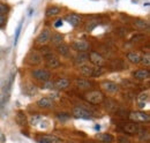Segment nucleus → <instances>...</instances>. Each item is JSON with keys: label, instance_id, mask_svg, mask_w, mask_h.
I'll list each match as a JSON object with an SVG mask.
<instances>
[{"label": "nucleus", "instance_id": "obj_1", "mask_svg": "<svg viewBox=\"0 0 150 143\" xmlns=\"http://www.w3.org/2000/svg\"><path fill=\"white\" fill-rule=\"evenodd\" d=\"M84 99H86L87 102L91 103V104L97 105V104H100V103L104 102L105 96H104V93H103L102 91H99V90H93V91H89V92H87V93L84 95Z\"/></svg>", "mask_w": 150, "mask_h": 143}, {"label": "nucleus", "instance_id": "obj_2", "mask_svg": "<svg viewBox=\"0 0 150 143\" xmlns=\"http://www.w3.org/2000/svg\"><path fill=\"white\" fill-rule=\"evenodd\" d=\"M129 119L134 122H148L150 120V117L148 113L141 112V111H135L129 113Z\"/></svg>", "mask_w": 150, "mask_h": 143}, {"label": "nucleus", "instance_id": "obj_3", "mask_svg": "<svg viewBox=\"0 0 150 143\" xmlns=\"http://www.w3.org/2000/svg\"><path fill=\"white\" fill-rule=\"evenodd\" d=\"M73 115L75 118H80V119H86V120H91V113L89 111H87L86 108L80 106H76L73 108Z\"/></svg>", "mask_w": 150, "mask_h": 143}, {"label": "nucleus", "instance_id": "obj_4", "mask_svg": "<svg viewBox=\"0 0 150 143\" xmlns=\"http://www.w3.org/2000/svg\"><path fill=\"white\" fill-rule=\"evenodd\" d=\"M33 76H34L36 80H38V81L45 82V81L50 80L51 73L49 71H46V69H35V71H33Z\"/></svg>", "mask_w": 150, "mask_h": 143}, {"label": "nucleus", "instance_id": "obj_5", "mask_svg": "<svg viewBox=\"0 0 150 143\" xmlns=\"http://www.w3.org/2000/svg\"><path fill=\"white\" fill-rule=\"evenodd\" d=\"M45 64H46V67L54 69V68L60 66V60L57 58L54 54L51 53L45 57Z\"/></svg>", "mask_w": 150, "mask_h": 143}, {"label": "nucleus", "instance_id": "obj_6", "mask_svg": "<svg viewBox=\"0 0 150 143\" xmlns=\"http://www.w3.org/2000/svg\"><path fill=\"white\" fill-rule=\"evenodd\" d=\"M89 59H90V61L94 64L95 66H103L105 64V59L98 52H95V51L89 53Z\"/></svg>", "mask_w": 150, "mask_h": 143}, {"label": "nucleus", "instance_id": "obj_7", "mask_svg": "<svg viewBox=\"0 0 150 143\" xmlns=\"http://www.w3.org/2000/svg\"><path fill=\"white\" fill-rule=\"evenodd\" d=\"M102 88L109 93H117L119 91V86L112 81H105L102 83Z\"/></svg>", "mask_w": 150, "mask_h": 143}, {"label": "nucleus", "instance_id": "obj_8", "mask_svg": "<svg viewBox=\"0 0 150 143\" xmlns=\"http://www.w3.org/2000/svg\"><path fill=\"white\" fill-rule=\"evenodd\" d=\"M27 60H28V62L30 64V65H34V66H36V65H39L40 62H42V60H43V58H42V55L36 52V51H31L29 55L27 57Z\"/></svg>", "mask_w": 150, "mask_h": 143}, {"label": "nucleus", "instance_id": "obj_9", "mask_svg": "<svg viewBox=\"0 0 150 143\" xmlns=\"http://www.w3.org/2000/svg\"><path fill=\"white\" fill-rule=\"evenodd\" d=\"M72 45H73V47H74L76 51L82 52V53L86 52V51H88L89 47H90V44L87 40H76Z\"/></svg>", "mask_w": 150, "mask_h": 143}, {"label": "nucleus", "instance_id": "obj_10", "mask_svg": "<svg viewBox=\"0 0 150 143\" xmlns=\"http://www.w3.org/2000/svg\"><path fill=\"white\" fill-rule=\"evenodd\" d=\"M37 106L40 108H51L54 106V102L49 97H42L37 101Z\"/></svg>", "mask_w": 150, "mask_h": 143}, {"label": "nucleus", "instance_id": "obj_11", "mask_svg": "<svg viewBox=\"0 0 150 143\" xmlns=\"http://www.w3.org/2000/svg\"><path fill=\"white\" fill-rule=\"evenodd\" d=\"M74 84L76 88H79L81 90H87L89 88H91V86H93V83L90 81L84 80V79H75Z\"/></svg>", "mask_w": 150, "mask_h": 143}, {"label": "nucleus", "instance_id": "obj_12", "mask_svg": "<svg viewBox=\"0 0 150 143\" xmlns=\"http://www.w3.org/2000/svg\"><path fill=\"white\" fill-rule=\"evenodd\" d=\"M50 38H51V33H50V30L49 29H44L39 35H38L37 39H36V42H37L38 44H46L49 40H50Z\"/></svg>", "mask_w": 150, "mask_h": 143}, {"label": "nucleus", "instance_id": "obj_13", "mask_svg": "<svg viewBox=\"0 0 150 143\" xmlns=\"http://www.w3.org/2000/svg\"><path fill=\"white\" fill-rule=\"evenodd\" d=\"M124 132L126 134H129V135H135L140 132V128H139V125H136L135 122H131V124H126L124 126Z\"/></svg>", "mask_w": 150, "mask_h": 143}, {"label": "nucleus", "instance_id": "obj_14", "mask_svg": "<svg viewBox=\"0 0 150 143\" xmlns=\"http://www.w3.org/2000/svg\"><path fill=\"white\" fill-rule=\"evenodd\" d=\"M53 87L58 90H66L69 87V81L65 77L58 79L56 82H53Z\"/></svg>", "mask_w": 150, "mask_h": 143}, {"label": "nucleus", "instance_id": "obj_15", "mask_svg": "<svg viewBox=\"0 0 150 143\" xmlns=\"http://www.w3.org/2000/svg\"><path fill=\"white\" fill-rule=\"evenodd\" d=\"M65 20L71 24V25H73V27H77V25H80V23L82 22V18L80 16V15H77V14H69V15H67Z\"/></svg>", "mask_w": 150, "mask_h": 143}, {"label": "nucleus", "instance_id": "obj_16", "mask_svg": "<svg viewBox=\"0 0 150 143\" xmlns=\"http://www.w3.org/2000/svg\"><path fill=\"white\" fill-rule=\"evenodd\" d=\"M134 79L135 80H139V81H144L147 79H149L150 76V72L148 69H139L133 74Z\"/></svg>", "mask_w": 150, "mask_h": 143}, {"label": "nucleus", "instance_id": "obj_17", "mask_svg": "<svg viewBox=\"0 0 150 143\" xmlns=\"http://www.w3.org/2000/svg\"><path fill=\"white\" fill-rule=\"evenodd\" d=\"M39 143H61V140L59 137H57L54 135H43L40 137V140L38 141Z\"/></svg>", "mask_w": 150, "mask_h": 143}, {"label": "nucleus", "instance_id": "obj_18", "mask_svg": "<svg viewBox=\"0 0 150 143\" xmlns=\"http://www.w3.org/2000/svg\"><path fill=\"white\" fill-rule=\"evenodd\" d=\"M134 27L136 28V29H139V30H146V29H148L149 28V23H148V21H144V20H142V18H136V20H134Z\"/></svg>", "mask_w": 150, "mask_h": 143}, {"label": "nucleus", "instance_id": "obj_19", "mask_svg": "<svg viewBox=\"0 0 150 143\" xmlns=\"http://www.w3.org/2000/svg\"><path fill=\"white\" fill-rule=\"evenodd\" d=\"M142 59V55L137 52H128L127 53V60L132 64H140Z\"/></svg>", "mask_w": 150, "mask_h": 143}, {"label": "nucleus", "instance_id": "obj_20", "mask_svg": "<svg viewBox=\"0 0 150 143\" xmlns=\"http://www.w3.org/2000/svg\"><path fill=\"white\" fill-rule=\"evenodd\" d=\"M148 99H149V92H148V91L141 92V93L139 95V98H137V101H139V106L141 107V108H143V107L146 106V103L148 102Z\"/></svg>", "mask_w": 150, "mask_h": 143}, {"label": "nucleus", "instance_id": "obj_21", "mask_svg": "<svg viewBox=\"0 0 150 143\" xmlns=\"http://www.w3.org/2000/svg\"><path fill=\"white\" fill-rule=\"evenodd\" d=\"M57 51H58V53L64 55V57H69L71 55V49L66 44H60L59 46H57Z\"/></svg>", "mask_w": 150, "mask_h": 143}, {"label": "nucleus", "instance_id": "obj_22", "mask_svg": "<svg viewBox=\"0 0 150 143\" xmlns=\"http://www.w3.org/2000/svg\"><path fill=\"white\" fill-rule=\"evenodd\" d=\"M87 60H88V55L86 53H79L76 57H75L74 59V64L75 65H77V66H82V65H84L86 62H87Z\"/></svg>", "mask_w": 150, "mask_h": 143}, {"label": "nucleus", "instance_id": "obj_23", "mask_svg": "<svg viewBox=\"0 0 150 143\" xmlns=\"http://www.w3.org/2000/svg\"><path fill=\"white\" fill-rule=\"evenodd\" d=\"M51 43L54 45V46H59L60 44H62V40H64V36L59 33H54L53 35L51 36Z\"/></svg>", "mask_w": 150, "mask_h": 143}, {"label": "nucleus", "instance_id": "obj_24", "mask_svg": "<svg viewBox=\"0 0 150 143\" xmlns=\"http://www.w3.org/2000/svg\"><path fill=\"white\" fill-rule=\"evenodd\" d=\"M80 73L83 75V76H87V77H90L93 75V67L89 66V65H82L80 66Z\"/></svg>", "mask_w": 150, "mask_h": 143}, {"label": "nucleus", "instance_id": "obj_25", "mask_svg": "<svg viewBox=\"0 0 150 143\" xmlns=\"http://www.w3.org/2000/svg\"><path fill=\"white\" fill-rule=\"evenodd\" d=\"M97 139L99 141L104 143H112L114 141V137H113L111 134H97Z\"/></svg>", "mask_w": 150, "mask_h": 143}, {"label": "nucleus", "instance_id": "obj_26", "mask_svg": "<svg viewBox=\"0 0 150 143\" xmlns=\"http://www.w3.org/2000/svg\"><path fill=\"white\" fill-rule=\"evenodd\" d=\"M16 122L20 126H25L27 125V117L24 114L23 111H19L18 114H16Z\"/></svg>", "mask_w": 150, "mask_h": 143}, {"label": "nucleus", "instance_id": "obj_27", "mask_svg": "<svg viewBox=\"0 0 150 143\" xmlns=\"http://www.w3.org/2000/svg\"><path fill=\"white\" fill-rule=\"evenodd\" d=\"M60 13V8L59 7H57V6H52V7H49L47 9H46V16H56Z\"/></svg>", "mask_w": 150, "mask_h": 143}, {"label": "nucleus", "instance_id": "obj_28", "mask_svg": "<svg viewBox=\"0 0 150 143\" xmlns=\"http://www.w3.org/2000/svg\"><path fill=\"white\" fill-rule=\"evenodd\" d=\"M105 72H106V69H105L103 66H96L95 68H93V75H91V76H94V77H99V76H102Z\"/></svg>", "mask_w": 150, "mask_h": 143}, {"label": "nucleus", "instance_id": "obj_29", "mask_svg": "<svg viewBox=\"0 0 150 143\" xmlns=\"http://www.w3.org/2000/svg\"><path fill=\"white\" fill-rule=\"evenodd\" d=\"M112 67H113V69H117V71H122V69H125L127 66H126V65L122 62V60H115V61H113Z\"/></svg>", "mask_w": 150, "mask_h": 143}, {"label": "nucleus", "instance_id": "obj_30", "mask_svg": "<svg viewBox=\"0 0 150 143\" xmlns=\"http://www.w3.org/2000/svg\"><path fill=\"white\" fill-rule=\"evenodd\" d=\"M97 25H99V21H97V20L90 21V22H88V23H87V25H86V30L90 33V31H93V30H94Z\"/></svg>", "mask_w": 150, "mask_h": 143}, {"label": "nucleus", "instance_id": "obj_31", "mask_svg": "<svg viewBox=\"0 0 150 143\" xmlns=\"http://www.w3.org/2000/svg\"><path fill=\"white\" fill-rule=\"evenodd\" d=\"M105 105H106V106H105V107H106V110H109V111H111V112L115 111V110L118 108V105H117V103H114V102L110 101V99L106 102V104H105Z\"/></svg>", "mask_w": 150, "mask_h": 143}, {"label": "nucleus", "instance_id": "obj_32", "mask_svg": "<svg viewBox=\"0 0 150 143\" xmlns=\"http://www.w3.org/2000/svg\"><path fill=\"white\" fill-rule=\"evenodd\" d=\"M53 88H54L53 87V82L50 81V80L43 82V84H42V89H53Z\"/></svg>", "mask_w": 150, "mask_h": 143}, {"label": "nucleus", "instance_id": "obj_33", "mask_svg": "<svg viewBox=\"0 0 150 143\" xmlns=\"http://www.w3.org/2000/svg\"><path fill=\"white\" fill-rule=\"evenodd\" d=\"M7 99H8V95L6 92H4L2 90H0V106L4 105V103L7 102Z\"/></svg>", "mask_w": 150, "mask_h": 143}, {"label": "nucleus", "instance_id": "obj_34", "mask_svg": "<svg viewBox=\"0 0 150 143\" xmlns=\"http://www.w3.org/2000/svg\"><path fill=\"white\" fill-rule=\"evenodd\" d=\"M42 120V117H40V114H36V115H33L31 117V119H30V124L31 125H37L38 122Z\"/></svg>", "mask_w": 150, "mask_h": 143}, {"label": "nucleus", "instance_id": "obj_35", "mask_svg": "<svg viewBox=\"0 0 150 143\" xmlns=\"http://www.w3.org/2000/svg\"><path fill=\"white\" fill-rule=\"evenodd\" d=\"M57 118L60 120V121H66L69 119V114L68 113H58L57 114Z\"/></svg>", "mask_w": 150, "mask_h": 143}, {"label": "nucleus", "instance_id": "obj_36", "mask_svg": "<svg viewBox=\"0 0 150 143\" xmlns=\"http://www.w3.org/2000/svg\"><path fill=\"white\" fill-rule=\"evenodd\" d=\"M141 62L148 67V66L150 65V57H149V54H147L146 57H142V59H141Z\"/></svg>", "mask_w": 150, "mask_h": 143}, {"label": "nucleus", "instance_id": "obj_37", "mask_svg": "<svg viewBox=\"0 0 150 143\" xmlns=\"http://www.w3.org/2000/svg\"><path fill=\"white\" fill-rule=\"evenodd\" d=\"M8 7L6 6V5H4V4H1L0 2V14H2V15H5L7 12H8Z\"/></svg>", "mask_w": 150, "mask_h": 143}, {"label": "nucleus", "instance_id": "obj_38", "mask_svg": "<svg viewBox=\"0 0 150 143\" xmlns=\"http://www.w3.org/2000/svg\"><path fill=\"white\" fill-rule=\"evenodd\" d=\"M21 28H22V22L19 24V27H18V29H16V34H15V39H14V44H16L18 43V40H19V36H20V33H21Z\"/></svg>", "mask_w": 150, "mask_h": 143}, {"label": "nucleus", "instance_id": "obj_39", "mask_svg": "<svg viewBox=\"0 0 150 143\" xmlns=\"http://www.w3.org/2000/svg\"><path fill=\"white\" fill-rule=\"evenodd\" d=\"M118 143H131V141L126 136H120V137H118Z\"/></svg>", "mask_w": 150, "mask_h": 143}, {"label": "nucleus", "instance_id": "obj_40", "mask_svg": "<svg viewBox=\"0 0 150 143\" xmlns=\"http://www.w3.org/2000/svg\"><path fill=\"white\" fill-rule=\"evenodd\" d=\"M5 24H6V16L0 14V28H2Z\"/></svg>", "mask_w": 150, "mask_h": 143}, {"label": "nucleus", "instance_id": "obj_41", "mask_svg": "<svg viewBox=\"0 0 150 143\" xmlns=\"http://www.w3.org/2000/svg\"><path fill=\"white\" fill-rule=\"evenodd\" d=\"M62 25V20L61 18H58L56 22H54V27L56 28H59V27H61Z\"/></svg>", "mask_w": 150, "mask_h": 143}, {"label": "nucleus", "instance_id": "obj_42", "mask_svg": "<svg viewBox=\"0 0 150 143\" xmlns=\"http://www.w3.org/2000/svg\"><path fill=\"white\" fill-rule=\"evenodd\" d=\"M143 37H144V36H143V35H137V36H134V37H133V38H132V42H134V40H135V42H137V40H139V39H142V38H143Z\"/></svg>", "mask_w": 150, "mask_h": 143}, {"label": "nucleus", "instance_id": "obj_43", "mask_svg": "<svg viewBox=\"0 0 150 143\" xmlns=\"http://www.w3.org/2000/svg\"><path fill=\"white\" fill-rule=\"evenodd\" d=\"M6 142V137H5V135L2 134V132L0 130V143H5Z\"/></svg>", "mask_w": 150, "mask_h": 143}, {"label": "nucleus", "instance_id": "obj_44", "mask_svg": "<svg viewBox=\"0 0 150 143\" xmlns=\"http://www.w3.org/2000/svg\"><path fill=\"white\" fill-rule=\"evenodd\" d=\"M143 134H144V133H143ZM140 137H141V140H144V136H140ZM148 139H149V136H148V133H147V135H146V140L148 141Z\"/></svg>", "mask_w": 150, "mask_h": 143}, {"label": "nucleus", "instance_id": "obj_45", "mask_svg": "<svg viewBox=\"0 0 150 143\" xmlns=\"http://www.w3.org/2000/svg\"><path fill=\"white\" fill-rule=\"evenodd\" d=\"M95 128H96L97 130H99V129H100V126H99V125H97V126H96V127H95Z\"/></svg>", "mask_w": 150, "mask_h": 143}, {"label": "nucleus", "instance_id": "obj_46", "mask_svg": "<svg viewBox=\"0 0 150 143\" xmlns=\"http://www.w3.org/2000/svg\"><path fill=\"white\" fill-rule=\"evenodd\" d=\"M89 143H97V142H89Z\"/></svg>", "mask_w": 150, "mask_h": 143}]
</instances>
